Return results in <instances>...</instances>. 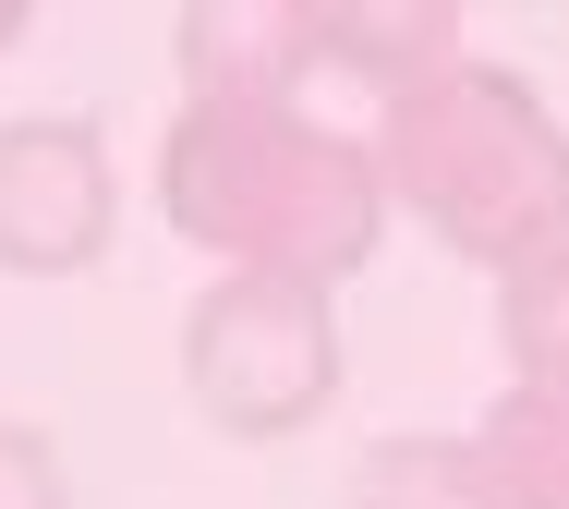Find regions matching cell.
I'll list each match as a JSON object with an SVG mask.
<instances>
[{
	"mask_svg": "<svg viewBox=\"0 0 569 509\" xmlns=\"http://www.w3.org/2000/svg\"><path fill=\"white\" fill-rule=\"evenodd\" d=\"M0 509H73L61 449H49L37 425H12V412H0Z\"/></svg>",
	"mask_w": 569,
	"mask_h": 509,
	"instance_id": "9",
	"label": "cell"
},
{
	"mask_svg": "<svg viewBox=\"0 0 569 509\" xmlns=\"http://www.w3.org/2000/svg\"><path fill=\"white\" fill-rule=\"evenodd\" d=\"M351 509H533L521 473L485 449V425H412V437H376L351 461Z\"/></svg>",
	"mask_w": 569,
	"mask_h": 509,
	"instance_id": "5",
	"label": "cell"
},
{
	"mask_svg": "<svg viewBox=\"0 0 569 509\" xmlns=\"http://www.w3.org/2000/svg\"><path fill=\"white\" fill-rule=\"evenodd\" d=\"M0 37H12V12H0Z\"/></svg>",
	"mask_w": 569,
	"mask_h": 509,
	"instance_id": "10",
	"label": "cell"
},
{
	"mask_svg": "<svg viewBox=\"0 0 569 509\" xmlns=\"http://www.w3.org/2000/svg\"><path fill=\"white\" fill-rule=\"evenodd\" d=\"M158 207L219 267L303 279V291H340L400 219L376 133L316 122L303 98H182V122L158 146Z\"/></svg>",
	"mask_w": 569,
	"mask_h": 509,
	"instance_id": "1",
	"label": "cell"
},
{
	"mask_svg": "<svg viewBox=\"0 0 569 509\" xmlns=\"http://www.w3.org/2000/svg\"><path fill=\"white\" fill-rule=\"evenodd\" d=\"M303 61H316V73H351V86L388 110L400 86H425V73L460 61V24L449 12H303Z\"/></svg>",
	"mask_w": 569,
	"mask_h": 509,
	"instance_id": "6",
	"label": "cell"
},
{
	"mask_svg": "<svg viewBox=\"0 0 569 509\" xmlns=\"http://www.w3.org/2000/svg\"><path fill=\"white\" fill-rule=\"evenodd\" d=\"M376 170H388V207L472 267H521L569 231V122L509 61H472V49L376 110Z\"/></svg>",
	"mask_w": 569,
	"mask_h": 509,
	"instance_id": "2",
	"label": "cell"
},
{
	"mask_svg": "<svg viewBox=\"0 0 569 509\" xmlns=\"http://www.w3.org/2000/svg\"><path fill=\"white\" fill-rule=\"evenodd\" d=\"M110 219H121V170H110V133L98 122H73V110L0 122V267L12 279L98 267Z\"/></svg>",
	"mask_w": 569,
	"mask_h": 509,
	"instance_id": "4",
	"label": "cell"
},
{
	"mask_svg": "<svg viewBox=\"0 0 569 509\" xmlns=\"http://www.w3.org/2000/svg\"><path fill=\"white\" fill-rule=\"evenodd\" d=\"M497 352H509V388H569V231L497 267Z\"/></svg>",
	"mask_w": 569,
	"mask_h": 509,
	"instance_id": "7",
	"label": "cell"
},
{
	"mask_svg": "<svg viewBox=\"0 0 569 509\" xmlns=\"http://www.w3.org/2000/svg\"><path fill=\"white\" fill-rule=\"evenodd\" d=\"M485 449L521 473V498H533V509H569V388H497Z\"/></svg>",
	"mask_w": 569,
	"mask_h": 509,
	"instance_id": "8",
	"label": "cell"
},
{
	"mask_svg": "<svg viewBox=\"0 0 569 509\" xmlns=\"http://www.w3.org/2000/svg\"><path fill=\"white\" fill-rule=\"evenodd\" d=\"M182 388L219 437H291L340 400V316L303 279L219 267L182 316Z\"/></svg>",
	"mask_w": 569,
	"mask_h": 509,
	"instance_id": "3",
	"label": "cell"
}]
</instances>
